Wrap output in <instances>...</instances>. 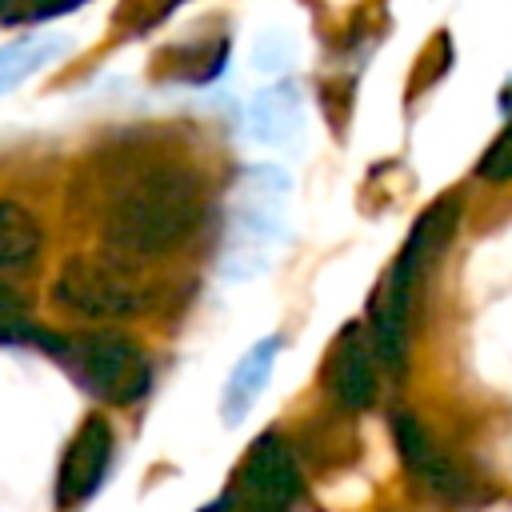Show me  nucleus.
<instances>
[{
    "label": "nucleus",
    "mask_w": 512,
    "mask_h": 512,
    "mask_svg": "<svg viewBox=\"0 0 512 512\" xmlns=\"http://www.w3.org/2000/svg\"><path fill=\"white\" fill-rule=\"evenodd\" d=\"M392 432H396V448H400L408 472L420 476L436 496H460V492L468 488L464 472L440 452V444L428 436V428H424L416 416L396 412V416H392Z\"/></svg>",
    "instance_id": "6e6552de"
},
{
    "label": "nucleus",
    "mask_w": 512,
    "mask_h": 512,
    "mask_svg": "<svg viewBox=\"0 0 512 512\" xmlns=\"http://www.w3.org/2000/svg\"><path fill=\"white\" fill-rule=\"evenodd\" d=\"M200 512H236V504H232V496H220V500H212V504H204Z\"/></svg>",
    "instance_id": "4468645a"
},
{
    "label": "nucleus",
    "mask_w": 512,
    "mask_h": 512,
    "mask_svg": "<svg viewBox=\"0 0 512 512\" xmlns=\"http://www.w3.org/2000/svg\"><path fill=\"white\" fill-rule=\"evenodd\" d=\"M248 128L256 140L264 144H284L300 132V96L296 88L288 84H276V88H264L256 100H252V112H248Z\"/></svg>",
    "instance_id": "9d476101"
},
{
    "label": "nucleus",
    "mask_w": 512,
    "mask_h": 512,
    "mask_svg": "<svg viewBox=\"0 0 512 512\" xmlns=\"http://www.w3.org/2000/svg\"><path fill=\"white\" fill-rule=\"evenodd\" d=\"M44 328L28 320V300L0 280V344H20V340H40Z\"/></svg>",
    "instance_id": "ddd939ff"
},
{
    "label": "nucleus",
    "mask_w": 512,
    "mask_h": 512,
    "mask_svg": "<svg viewBox=\"0 0 512 512\" xmlns=\"http://www.w3.org/2000/svg\"><path fill=\"white\" fill-rule=\"evenodd\" d=\"M112 464V428L104 416H84L56 468V508H76L104 484Z\"/></svg>",
    "instance_id": "423d86ee"
},
{
    "label": "nucleus",
    "mask_w": 512,
    "mask_h": 512,
    "mask_svg": "<svg viewBox=\"0 0 512 512\" xmlns=\"http://www.w3.org/2000/svg\"><path fill=\"white\" fill-rule=\"evenodd\" d=\"M36 344L48 348L64 372L104 404L124 408L152 388V360L124 332H40Z\"/></svg>",
    "instance_id": "f03ea898"
},
{
    "label": "nucleus",
    "mask_w": 512,
    "mask_h": 512,
    "mask_svg": "<svg viewBox=\"0 0 512 512\" xmlns=\"http://www.w3.org/2000/svg\"><path fill=\"white\" fill-rule=\"evenodd\" d=\"M300 496H304V476L292 444L276 428L260 432L236 464L232 504H240L244 512H288L296 508Z\"/></svg>",
    "instance_id": "39448f33"
},
{
    "label": "nucleus",
    "mask_w": 512,
    "mask_h": 512,
    "mask_svg": "<svg viewBox=\"0 0 512 512\" xmlns=\"http://www.w3.org/2000/svg\"><path fill=\"white\" fill-rule=\"evenodd\" d=\"M452 232V204H436L420 216V224L412 228L408 244L400 248V256L392 260V268L384 272L372 304H368V340L376 348V356L384 360V368L400 372L404 368V348H408V312H412V292L420 280V268L432 260V252L448 240Z\"/></svg>",
    "instance_id": "7ed1b4c3"
},
{
    "label": "nucleus",
    "mask_w": 512,
    "mask_h": 512,
    "mask_svg": "<svg viewBox=\"0 0 512 512\" xmlns=\"http://www.w3.org/2000/svg\"><path fill=\"white\" fill-rule=\"evenodd\" d=\"M40 220L16 204V200H0V268H20L40 252Z\"/></svg>",
    "instance_id": "f8f14e48"
},
{
    "label": "nucleus",
    "mask_w": 512,
    "mask_h": 512,
    "mask_svg": "<svg viewBox=\"0 0 512 512\" xmlns=\"http://www.w3.org/2000/svg\"><path fill=\"white\" fill-rule=\"evenodd\" d=\"M52 304L84 316V320H124L144 312L148 292L124 260L108 256H72L60 264L52 280Z\"/></svg>",
    "instance_id": "20e7f679"
},
{
    "label": "nucleus",
    "mask_w": 512,
    "mask_h": 512,
    "mask_svg": "<svg viewBox=\"0 0 512 512\" xmlns=\"http://www.w3.org/2000/svg\"><path fill=\"white\" fill-rule=\"evenodd\" d=\"M204 220V188L196 172L184 168H152L128 180L108 216L104 240L124 256H168Z\"/></svg>",
    "instance_id": "f257e3e1"
},
{
    "label": "nucleus",
    "mask_w": 512,
    "mask_h": 512,
    "mask_svg": "<svg viewBox=\"0 0 512 512\" xmlns=\"http://www.w3.org/2000/svg\"><path fill=\"white\" fill-rule=\"evenodd\" d=\"M276 348H280V340H276V336H268V340L252 344V348L240 356V364L232 368L228 388H224V408H220L228 424H240V420H244V412L252 408V400L264 392V384H268V376H272Z\"/></svg>",
    "instance_id": "1a4fd4ad"
},
{
    "label": "nucleus",
    "mask_w": 512,
    "mask_h": 512,
    "mask_svg": "<svg viewBox=\"0 0 512 512\" xmlns=\"http://www.w3.org/2000/svg\"><path fill=\"white\" fill-rule=\"evenodd\" d=\"M320 380H324V392L348 412H360L376 400V348L360 324H348L332 340Z\"/></svg>",
    "instance_id": "0eeeda50"
},
{
    "label": "nucleus",
    "mask_w": 512,
    "mask_h": 512,
    "mask_svg": "<svg viewBox=\"0 0 512 512\" xmlns=\"http://www.w3.org/2000/svg\"><path fill=\"white\" fill-rule=\"evenodd\" d=\"M64 48H68L64 36H28V40L4 44L0 48V92H12L20 80L48 68L56 56H64Z\"/></svg>",
    "instance_id": "9b49d317"
}]
</instances>
